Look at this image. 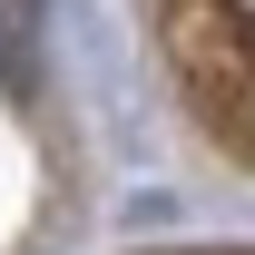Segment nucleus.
Masks as SVG:
<instances>
[{"mask_svg": "<svg viewBox=\"0 0 255 255\" xmlns=\"http://www.w3.org/2000/svg\"><path fill=\"white\" fill-rule=\"evenodd\" d=\"M157 39L187 79L196 118L255 157V0H157Z\"/></svg>", "mask_w": 255, "mask_h": 255, "instance_id": "nucleus-1", "label": "nucleus"}]
</instances>
